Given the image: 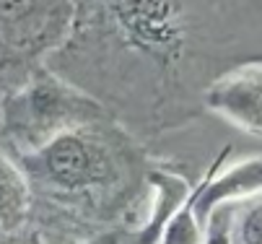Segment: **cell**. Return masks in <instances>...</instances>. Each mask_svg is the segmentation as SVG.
I'll list each match as a JSON object with an SVG mask.
<instances>
[{"instance_id": "obj_4", "label": "cell", "mask_w": 262, "mask_h": 244, "mask_svg": "<svg viewBox=\"0 0 262 244\" xmlns=\"http://www.w3.org/2000/svg\"><path fill=\"white\" fill-rule=\"evenodd\" d=\"M223 107H229L242 122L262 127V71L236 78L221 96Z\"/></svg>"}, {"instance_id": "obj_5", "label": "cell", "mask_w": 262, "mask_h": 244, "mask_svg": "<svg viewBox=\"0 0 262 244\" xmlns=\"http://www.w3.org/2000/svg\"><path fill=\"white\" fill-rule=\"evenodd\" d=\"M239 244H262V205L252 208L239 226Z\"/></svg>"}, {"instance_id": "obj_2", "label": "cell", "mask_w": 262, "mask_h": 244, "mask_svg": "<svg viewBox=\"0 0 262 244\" xmlns=\"http://www.w3.org/2000/svg\"><path fill=\"white\" fill-rule=\"evenodd\" d=\"M122 21L138 39L169 42L174 34V3L171 0H117Z\"/></svg>"}, {"instance_id": "obj_6", "label": "cell", "mask_w": 262, "mask_h": 244, "mask_svg": "<svg viewBox=\"0 0 262 244\" xmlns=\"http://www.w3.org/2000/svg\"><path fill=\"white\" fill-rule=\"evenodd\" d=\"M39 0H0V24H16L34 11Z\"/></svg>"}, {"instance_id": "obj_7", "label": "cell", "mask_w": 262, "mask_h": 244, "mask_svg": "<svg viewBox=\"0 0 262 244\" xmlns=\"http://www.w3.org/2000/svg\"><path fill=\"white\" fill-rule=\"evenodd\" d=\"M3 244H21V241H16V239H11V241H3Z\"/></svg>"}, {"instance_id": "obj_3", "label": "cell", "mask_w": 262, "mask_h": 244, "mask_svg": "<svg viewBox=\"0 0 262 244\" xmlns=\"http://www.w3.org/2000/svg\"><path fill=\"white\" fill-rule=\"evenodd\" d=\"M29 213V187L21 174L0 156V226L13 231Z\"/></svg>"}, {"instance_id": "obj_1", "label": "cell", "mask_w": 262, "mask_h": 244, "mask_svg": "<svg viewBox=\"0 0 262 244\" xmlns=\"http://www.w3.org/2000/svg\"><path fill=\"white\" fill-rule=\"evenodd\" d=\"M47 174L62 187L78 190L101 185L109 177L106 153L81 135H60L45 151Z\"/></svg>"}]
</instances>
